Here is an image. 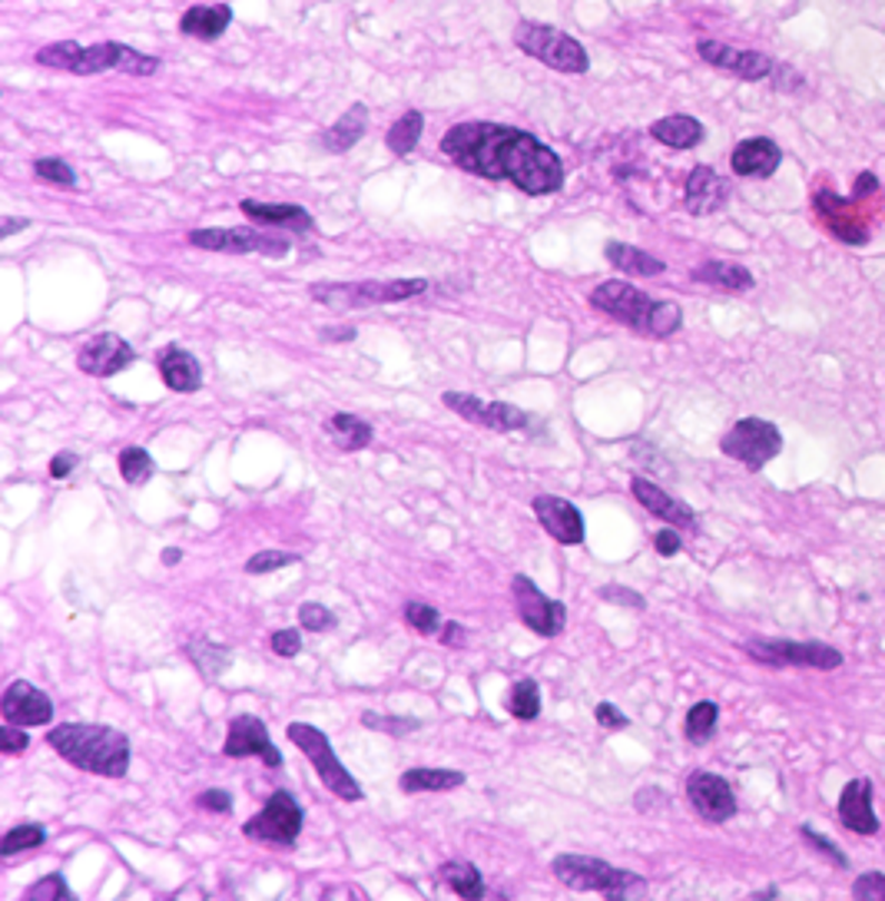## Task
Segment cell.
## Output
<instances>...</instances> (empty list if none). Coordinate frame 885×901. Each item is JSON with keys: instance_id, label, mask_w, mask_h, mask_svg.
Listing matches in <instances>:
<instances>
[{"instance_id": "1", "label": "cell", "mask_w": 885, "mask_h": 901, "mask_svg": "<svg viewBox=\"0 0 885 901\" xmlns=\"http://www.w3.org/2000/svg\"><path fill=\"white\" fill-rule=\"evenodd\" d=\"M441 153L465 173L507 179L527 196H551L564 186V166L551 146L502 124H461L441 136Z\"/></svg>"}, {"instance_id": "2", "label": "cell", "mask_w": 885, "mask_h": 901, "mask_svg": "<svg viewBox=\"0 0 885 901\" xmlns=\"http://www.w3.org/2000/svg\"><path fill=\"white\" fill-rule=\"evenodd\" d=\"M47 743L77 770L124 778L129 770V740L114 726L64 723L47 733Z\"/></svg>"}, {"instance_id": "3", "label": "cell", "mask_w": 885, "mask_h": 901, "mask_svg": "<svg viewBox=\"0 0 885 901\" xmlns=\"http://www.w3.org/2000/svg\"><path fill=\"white\" fill-rule=\"evenodd\" d=\"M37 63L54 67V70H67V74H77V77H94V74H107V70L149 77V74L159 70L156 57H146V53L127 47V43H114V40L94 43V47L60 40V43H50V47L37 50Z\"/></svg>"}, {"instance_id": "4", "label": "cell", "mask_w": 885, "mask_h": 901, "mask_svg": "<svg viewBox=\"0 0 885 901\" xmlns=\"http://www.w3.org/2000/svg\"><path fill=\"white\" fill-rule=\"evenodd\" d=\"M557 882H564L567 889L574 892H601L607 899H628V895H640L646 892V882L640 875H633L628 869H617V865H607L601 859H591V855H557L551 862Z\"/></svg>"}, {"instance_id": "5", "label": "cell", "mask_w": 885, "mask_h": 901, "mask_svg": "<svg viewBox=\"0 0 885 901\" xmlns=\"http://www.w3.org/2000/svg\"><path fill=\"white\" fill-rule=\"evenodd\" d=\"M315 302L329 309H369L388 302H408L428 292L425 278H395V282H322L309 288Z\"/></svg>"}, {"instance_id": "6", "label": "cell", "mask_w": 885, "mask_h": 901, "mask_svg": "<svg viewBox=\"0 0 885 901\" xmlns=\"http://www.w3.org/2000/svg\"><path fill=\"white\" fill-rule=\"evenodd\" d=\"M514 43L527 57L541 60L551 70H561V74H587V67H591L587 50L571 33H564L557 27H547V23H527V20L517 23Z\"/></svg>"}, {"instance_id": "7", "label": "cell", "mask_w": 885, "mask_h": 901, "mask_svg": "<svg viewBox=\"0 0 885 901\" xmlns=\"http://www.w3.org/2000/svg\"><path fill=\"white\" fill-rule=\"evenodd\" d=\"M285 736L309 756V763L315 766V773H319L322 785H325L329 792H335V795L346 799V802H359V799L366 795L362 785L356 782V775L349 773V770L339 763V756L332 753V743H329V736H325L322 729H315V726H309V723H289Z\"/></svg>"}, {"instance_id": "8", "label": "cell", "mask_w": 885, "mask_h": 901, "mask_svg": "<svg viewBox=\"0 0 885 901\" xmlns=\"http://www.w3.org/2000/svg\"><path fill=\"white\" fill-rule=\"evenodd\" d=\"M302 822H305V812L295 802V795L285 792V789H279V792L269 795V802L243 825V832L253 842H269V845L292 849L299 842V835H302Z\"/></svg>"}, {"instance_id": "9", "label": "cell", "mask_w": 885, "mask_h": 901, "mask_svg": "<svg viewBox=\"0 0 885 901\" xmlns=\"http://www.w3.org/2000/svg\"><path fill=\"white\" fill-rule=\"evenodd\" d=\"M720 451L733 461H740L750 471H762L779 451H782V434L772 421L766 418H740L720 441Z\"/></svg>"}, {"instance_id": "10", "label": "cell", "mask_w": 885, "mask_h": 901, "mask_svg": "<svg viewBox=\"0 0 885 901\" xmlns=\"http://www.w3.org/2000/svg\"><path fill=\"white\" fill-rule=\"evenodd\" d=\"M743 649L762 663V666H806V669H839L843 666V653L829 644H796V640H776V637H762V640H750Z\"/></svg>"}, {"instance_id": "11", "label": "cell", "mask_w": 885, "mask_h": 901, "mask_svg": "<svg viewBox=\"0 0 885 901\" xmlns=\"http://www.w3.org/2000/svg\"><path fill=\"white\" fill-rule=\"evenodd\" d=\"M510 597H514V607H517V617L521 624L544 637V640H554L564 627H567V607L561 600H551L537 590V584L524 574H517L510 580Z\"/></svg>"}, {"instance_id": "12", "label": "cell", "mask_w": 885, "mask_h": 901, "mask_svg": "<svg viewBox=\"0 0 885 901\" xmlns=\"http://www.w3.org/2000/svg\"><path fill=\"white\" fill-rule=\"evenodd\" d=\"M591 305L611 319H617L621 325L636 329L646 335V325H650V315H653V298L646 292H640L631 282H621V278H611V282H601L594 292H591Z\"/></svg>"}, {"instance_id": "13", "label": "cell", "mask_w": 885, "mask_h": 901, "mask_svg": "<svg viewBox=\"0 0 885 901\" xmlns=\"http://www.w3.org/2000/svg\"><path fill=\"white\" fill-rule=\"evenodd\" d=\"M441 401L455 414L468 418L471 424H482V428L498 431V434H510V431L531 428V414L521 411V408H514V404H507V401H482L478 394H465V391H445Z\"/></svg>"}, {"instance_id": "14", "label": "cell", "mask_w": 885, "mask_h": 901, "mask_svg": "<svg viewBox=\"0 0 885 901\" xmlns=\"http://www.w3.org/2000/svg\"><path fill=\"white\" fill-rule=\"evenodd\" d=\"M189 246L210 249V253H226V256H246V253H262V256L282 258L289 253L285 239L265 236L259 229H193Z\"/></svg>"}, {"instance_id": "15", "label": "cell", "mask_w": 885, "mask_h": 901, "mask_svg": "<svg viewBox=\"0 0 885 901\" xmlns=\"http://www.w3.org/2000/svg\"><path fill=\"white\" fill-rule=\"evenodd\" d=\"M223 753H226L230 760L259 756V760H262L265 766H272V770H279V766H282V753L275 750V743H272V736H269L265 723H262L259 716H253V713H240V716L230 723V733H226V746H223Z\"/></svg>"}, {"instance_id": "16", "label": "cell", "mask_w": 885, "mask_h": 901, "mask_svg": "<svg viewBox=\"0 0 885 901\" xmlns=\"http://www.w3.org/2000/svg\"><path fill=\"white\" fill-rule=\"evenodd\" d=\"M687 795L703 822L720 825V822H730L737 815V795L723 775L693 773L687 778Z\"/></svg>"}, {"instance_id": "17", "label": "cell", "mask_w": 885, "mask_h": 901, "mask_svg": "<svg viewBox=\"0 0 885 901\" xmlns=\"http://www.w3.org/2000/svg\"><path fill=\"white\" fill-rule=\"evenodd\" d=\"M0 709H3V723H13V726H47L54 719V703L43 689H37L33 683L27 679H13L0 699Z\"/></svg>"}, {"instance_id": "18", "label": "cell", "mask_w": 885, "mask_h": 901, "mask_svg": "<svg viewBox=\"0 0 885 901\" xmlns=\"http://www.w3.org/2000/svg\"><path fill=\"white\" fill-rule=\"evenodd\" d=\"M133 362H136L133 345H127L120 335H110V332L94 335V339L80 349V355H77L80 372H87V375H94V379H110V375L124 372V369L133 365Z\"/></svg>"}, {"instance_id": "19", "label": "cell", "mask_w": 885, "mask_h": 901, "mask_svg": "<svg viewBox=\"0 0 885 901\" xmlns=\"http://www.w3.org/2000/svg\"><path fill=\"white\" fill-rule=\"evenodd\" d=\"M534 515L541 520V527L564 547H577L584 543V515L577 511V505L554 498V494H541L531 501Z\"/></svg>"}, {"instance_id": "20", "label": "cell", "mask_w": 885, "mask_h": 901, "mask_svg": "<svg viewBox=\"0 0 885 901\" xmlns=\"http://www.w3.org/2000/svg\"><path fill=\"white\" fill-rule=\"evenodd\" d=\"M697 53H700L707 63L737 74L740 80H762L766 74H772V60H769L766 53H757V50H737V47L720 43V40H700V43H697Z\"/></svg>"}, {"instance_id": "21", "label": "cell", "mask_w": 885, "mask_h": 901, "mask_svg": "<svg viewBox=\"0 0 885 901\" xmlns=\"http://www.w3.org/2000/svg\"><path fill=\"white\" fill-rule=\"evenodd\" d=\"M873 782L869 778H853L843 795H839V822L856 832V835H876L879 832V815L873 809Z\"/></svg>"}, {"instance_id": "22", "label": "cell", "mask_w": 885, "mask_h": 901, "mask_svg": "<svg viewBox=\"0 0 885 901\" xmlns=\"http://www.w3.org/2000/svg\"><path fill=\"white\" fill-rule=\"evenodd\" d=\"M730 199V183L710 169V166H697L687 179L683 189V203L693 216H713L717 209H723V203Z\"/></svg>"}, {"instance_id": "23", "label": "cell", "mask_w": 885, "mask_h": 901, "mask_svg": "<svg viewBox=\"0 0 885 901\" xmlns=\"http://www.w3.org/2000/svg\"><path fill=\"white\" fill-rule=\"evenodd\" d=\"M633 498L646 508V515L660 517L663 523L670 527H680V530H697V515L690 511V505L677 501L673 494H667L663 488H657L653 481L646 478H633L631 481Z\"/></svg>"}, {"instance_id": "24", "label": "cell", "mask_w": 885, "mask_h": 901, "mask_svg": "<svg viewBox=\"0 0 885 901\" xmlns=\"http://www.w3.org/2000/svg\"><path fill=\"white\" fill-rule=\"evenodd\" d=\"M779 159H782V153H779V146H776L772 139H766V136H753V139H743V143L733 149L730 166H733V173H737V176H747V179H766V176H772V173L779 169Z\"/></svg>"}, {"instance_id": "25", "label": "cell", "mask_w": 885, "mask_h": 901, "mask_svg": "<svg viewBox=\"0 0 885 901\" xmlns=\"http://www.w3.org/2000/svg\"><path fill=\"white\" fill-rule=\"evenodd\" d=\"M243 213L262 223V226H282V229H292V233H309L315 226L312 213L302 209V206H292V203H259V199H246L243 203Z\"/></svg>"}, {"instance_id": "26", "label": "cell", "mask_w": 885, "mask_h": 901, "mask_svg": "<svg viewBox=\"0 0 885 901\" xmlns=\"http://www.w3.org/2000/svg\"><path fill=\"white\" fill-rule=\"evenodd\" d=\"M159 375L173 391H200L203 388V365L179 345H166L159 355Z\"/></svg>"}, {"instance_id": "27", "label": "cell", "mask_w": 885, "mask_h": 901, "mask_svg": "<svg viewBox=\"0 0 885 901\" xmlns=\"http://www.w3.org/2000/svg\"><path fill=\"white\" fill-rule=\"evenodd\" d=\"M816 209L823 213V219H826V226L843 239V243H849V246H863L866 239H869V229L863 226V223H856V213H849V206L839 199V196H826V193H819L816 196Z\"/></svg>"}, {"instance_id": "28", "label": "cell", "mask_w": 885, "mask_h": 901, "mask_svg": "<svg viewBox=\"0 0 885 901\" xmlns=\"http://www.w3.org/2000/svg\"><path fill=\"white\" fill-rule=\"evenodd\" d=\"M233 20V10L226 3H200V7H189L179 20V30L189 33V37H200V40H216L226 33Z\"/></svg>"}, {"instance_id": "29", "label": "cell", "mask_w": 885, "mask_h": 901, "mask_svg": "<svg viewBox=\"0 0 885 901\" xmlns=\"http://www.w3.org/2000/svg\"><path fill=\"white\" fill-rule=\"evenodd\" d=\"M325 434H329V438L335 441V448L346 451V454L362 451V448L372 444V424H366L359 414H346V411H339V414L329 418Z\"/></svg>"}, {"instance_id": "30", "label": "cell", "mask_w": 885, "mask_h": 901, "mask_svg": "<svg viewBox=\"0 0 885 901\" xmlns=\"http://www.w3.org/2000/svg\"><path fill=\"white\" fill-rule=\"evenodd\" d=\"M366 129H369V107L366 104H356V107H349L346 110V117H339L332 127L325 129V149H332V153H346V149H352L362 136H366Z\"/></svg>"}, {"instance_id": "31", "label": "cell", "mask_w": 885, "mask_h": 901, "mask_svg": "<svg viewBox=\"0 0 885 901\" xmlns=\"http://www.w3.org/2000/svg\"><path fill=\"white\" fill-rule=\"evenodd\" d=\"M693 278L713 288H727V292H747L753 288V275L750 268L737 265V262H703L700 268H693Z\"/></svg>"}, {"instance_id": "32", "label": "cell", "mask_w": 885, "mask_h": 901, "mask_svg": "<svg viewBox=\"0 0 885 901\" xmlns=\"http://www.w3.org/2000/svg\"><path fill=\"white\" fill-rule=\"evenodd\" d=\"M465 785V773L458 770H431V766H415L401 773V792H448Z\"/></svg>"}, {"instance_id": "33", "label": "cell", "mask_w": 885, "mask_h": 901, "mask_svg": "<svg viewBox=\"0 0 885 901\" xmlns=\"http://www.w3.org/2000/svg\"><path fill=\"white\" fill-rule=\"evenodd\" d=\"M650 133L670 149H690L703 139V124L693 117H663L650 127Z\"/></svg>"}, {"instance_id": "34", "label": "cell", "mask_w": 885, "mask_h": 901, "mask_svg": "<svg viewBox=\"0 0 885 901\" xmlns=\"http://www.w3.org/2000/svg\"><path fill=\"white\" fill-rule=\"evenodd\" d=\"M438 879H441L455 895H461V899L468 901L485 899V879H482V872H478L471 862H445V865L438 869Z\"/></svg>"}, {"instance_id": "35", "label": "cell", "mask_w": 885, "mask_h": 901, "mask_svg": "<svg viewBox=\"0 0 885 901\" xmlns=\"http://www.w3.org/2000/svg\"><path fill=\"white\" fill-rule=\"evenodd\" d=\"M186 653H189V659L196 663V669H200L203 676H223V673L233 666V649H230V646L213 644V640H206V637H193V640L186 644Z\"/></svg>"}, {"instance_id": "36", "label": "cell", "mask_w": 885, "mask_h": 901, "mask_svg": "<svg viewBox=\"0 0 885 901\" xmlns=\"http://www.w3.org/2000/svg\"><path fill=\"white\" fill-rule=\"evenodd\" d=\"M604 256L611 258V265H617V268H624L631 275H646V278L650 275H660L667 268L657 256H650V253H643L636 246H628V243H607Z\"/></svg>"}, {"instance_id": "37", "label": "cell", "mask_w": 885, "mask_h": 901, "mask_svg": "<svg viewBox=\"0 0 885 901\" xmlns=\"http://www.w3.org/2000/svg\"><path fill=\"white\" fill-rule=\"evenodd\" d=\"M717 723H720V706L710 703V699L697 703V706L687 713V740H690L693 746H707V743L713 740V733H717Z\"/></svg>"}, {"instance_id": "38", "label": "cell", "mask_w": 885, "mask_h": 901, "mask_svg": "<svg viewBox=\"0 0 885 901\" xmlns=\"http://www.w3.org/2000/svg\"><path fill=\"white\" fill-rule=\"evenodd\" d=\"M507 713L514 719H537L541 716V689L534 679H517L507 693Z\"/></svg>"}, {"instance_id": "39", "label": "cell", "mask_w": 885, "mask_h": 901, "mask_svg": "<svg viewBox=\"0 0 885 901\" xmlns=\"http://www.w3.org/2000/svg\"><path fill=\"white\" fill-rule=\"evenodd\" d=\"M421 129H425V117H421V110H408V114H405L398 124H391V129H388V149H391V153H398V156H408V153L418 146Z\"/></svg>"}, {"instance_id": "40", "label": "cell", "mask_w": 885, "mask_h": 901, "mask_svg": "<svg viewBox=\"0 0 885 901\" xmlns=\"http://www.w3.org/2000/svg\"><path fill=\"white\" fill-rule=\"evenodd\" d=\"M47 842V829L40 822H23V825H13L3 842H0V855L10 859L17 852H27V849H40Z\"/></svg>"}, {"instance_id": "41", "label": "cell", "mask_w": 885, "mask_h": 901, "mask_svg": "<svg viewBox=\"0 0 885 901\" xmlns=\"http://www.w3.org/2000/svg\"><path fill=\"white\" fill-rule=\"evenodd\" d=\"M153 471H156V464H153V458H149L146 448L133 444V448L120 451V474H124L127 484H133V488L146 484L153 478Z\"/></svg>"}, {"instance_id": "42", "label": "cell", "mask_w": 885, "mask_h": 901, "mask_svg": "<svg viewBox=\"0 0 885 901\" xmlns=\"http://www.w3.org/2000/svg\"><path fill=\"white\" fill-rule=\"evenodd\" d=\"M362 726H366V729H376V733H385V736L401 740V736L418 733V729H421V719H415V716H381V713H366V716H362Z\"/></svg>"}, {"instance_id": "43", "label": "cell", "mask_w": 885, "mask_h": 901, "mask_svg": "<svg viewBox=\"0 0 885 901\" xmlns=\"http://www.w3.org/2000/svg\"><path fill=\"white\" fill-rule=\"evenodd\" d=\"M683 325V312L677 302H657L653 305V315H650V325H646V335L653 339H670L673 332H680Z\"/></svg>"}, {"instance_id": "44", "label": "cell", "mask_w": 885, "mask_h": 901, "mask_svg": "<svg viewBox=\"0 0 885 901\" xmlns=\"http://www.w3.org/2000/svg\"><path fill=\"white\" fill-rule=\"evenodd\" d=\"M405 620H408L411 630H418V634H425V637L441 634V620H438V610H435L431 604H418V600L405 604Z\"/></svg>"}, {"instance_id": "45", "label": "cell", "mask_w": 885, "mask_h": 901, "mask_svg": "<svg viewBox=\"0 0 885 901\" xmlns=\"http://www.w3.org/2000/svg\"><path fill=\"white\" fill-rule=\"evenodd\" d=\"M299 560H302V557H299V554H289V550H262V554H255V557L246 560V574H253V577H259V574H272V570L292 567V564H299Z\"/></svg>"}, {"instance_id": "46", "label": "cell", "mask_w": 885, "mask_h": 901, "mask_svg": "<svg viewBox=\"0 0 885 901\" xmlns=\"http://www.w3.org/2000/svg\"><path fill=\"white\" fill-rule=\"evenodd\" d=\"M23 899L27 901H70L74 895H70V889H67V879H64L60 872H54V875H43L37 885H30Z\"/></svg>"}, {"instance_id": "47", "label": "cell", "mask_w": 885, "mask_h": 901, "mask_svg": "<svg viewBox=\"0 0 885 901\" xmlns=\"http://www.w3.org/2000/svg\"><path fill=\"white\" fill-rule=\"evenodd\" d=\"M299 624L309 634H329V630H335V614L329 607H322V604H302L299 607Z\"/></svg>"}, {"instance_id": "48", "label": "cell", "mask_w": 885, "mask_h": 901, "mask_svg": "<svg viewBox=\"0 0 885 901\" xmlns=\"http://www.w3.org/2000/svg\"><path fill=\"white\" fill-rule=\"evenodd\" d=\"M33 173H37L40 179H47V183H57V186H74V183H77V173H74L64 159H50V156L37 159V163H33Z\"/></svg>"}, {"instance_id": "49", "label": "cell", "mask_w": 885, "mask_h": 901, "mask_svg": "<svg viewBox=\"0 0 885 901\" xmlns=\"http://www.w3.org/2000/svg\"><path fill=\"white\" fill-rule=\"evenodd\" d=\"M799 835H803V839H806V842H809V845H813L819 855H826V859H829L836 869H849V859L843 855V849H839L833 839L819 835V832H816V829H809V825H803V829H799Z\"/></svg>"}, {"instance_id": "50", "label": "cell", "mask_w": 885, "mask_h": 901, "mask_svg": "<svg viewBox=\"0 0 885 901\" xmlns=\"http://www.w3.org/2000/svg\"><path fill=\"white\" fill-rule=\"evenodd\" d=\"M597 597H601V600H611V604H617V607H624V610H643V607H646V600H643L636 590L624 587V584H607V587L597 590Z\"/></svg>"}, {"instance_id": "51", "label": "cell", "mask_w": 885, "mask_h": 901, "mask_svg": "<svg viewBox=\"0 0 885 901\" xmlns=\"http://www.w3.org/2000/svg\"><path fill=\"white\" fill-rule=\"evenodd\" d=\"M853 899L859 901H885V875L883 872H866L853 885Z\"/></svg>"}, {"instance_id": "52", "label": "cell", "mask_w": 885, "mask_h": 901, "mask_svg": "<svg viewBox=\"0 0 885 901\" xmlns=\"http://www.w3.org/2000/svg\"><path fill=\"white\" fill-rule=\"evenodd\" d=\"M27 746H30L27 729H23V726H13V723H3V729H0V750H3L7 756H17V753H23Z\"/></svg>"}, {"instance_id": "53", "label": "cell", "mask_w": 885, "mask_h": 901, "mask_svg": "<svg viewBox=\"0 0 885 901\" xmlns=\"http://www.w3.org/2000/svg\"><path fill=\"white\" fill-rule=\"evenodd\" d=\"M594 716H597V726H604V729H628L631 726V716H624L614 703H597Z\"/></svg>"}, {"instance_id": "54", "label": "cell", "mask_w": 885, "mask_h": 901, "mask_svg": "<svg viewBox=\"0 0 885 901\" xmlns=\"http://www.w3.org/2000/svg\"><path fill=\"white\" fill-rule=\"evenodd\" d=\"M196 802H200V809H206V812H220V815L233 812V795L223 792V789H206V792H200Z\"/></svg>"}, {"instance_id": "55", "label": "cell", "mask_w": 885, "mask_h": 901, "mask_svg": "<svg viewBox=\"0 0 885 901\" xmlns=\"http://www.w3.org/2000/svg\"><path fill=\"white\" fill-rule=\"evenodd\" d=\"M272 653L275 656H299L302 653V637H299V630H275L272 634Z\"/></svg>"}, {"instance_id": "56", "label": "cell", "mask_w": 885, "mask_h": 901, "mask_svg": "<svg viewBox=\"0 0 885 901\" xmlns=\"http://www.w3.org/2000/svg\"><path fill=\"white\" fill-rule=\"evenodd\" d=\"M653 547H657L660 557H677V554L683 550V540H680V533H677L673 527H667V530H657Z\"/></svg>"}, {"instance_id": "57", "label": "cell", "mask_w": 885, "mask_h": 901, "mask_svg": "<svg viewBox=\"0 0 885 901\" xmlns=\"http://www.w3.org/2000/svg\"><path fill=\"white\" fill-rule=\"evenodd\" d=\"M77 464H80V458H77L74 451H60V454L50 461V478H54V481H64Z\"/></svg>"}, {"instance_id": "58", "label": "cell", "mask_w": 885, "mask_h": 901, "mask_svg": "<svg viewBox=\"0 0 885 901\" xmlns=\"http://www.w3.org/2000/svg\"><path fill=\"white\" fill-rule=\"evenodd\" d=\"M879 189V179L873 176V173H863L859 179H856V189H853V199H866V196H873Z\"/></svg>"}, {"instance_id": "59", "label": "cell", "mask_w": 885, "mask_h": 901, "mask_svg": "<svg viewBox=\"0 0 885 901\" xmlns=\"http://www.w3.org/2000/svg\"><path fill=\"white\" fill-rule=\"evenodd\" d=\"M465 637H468V630H465L461 624H445V627H441V644L445 646H461L465 644Z\"/></svg>"}, {"instance_id": "60", "label": "cell", "mask_w": 885, "mask_h": 901, "mask_svg": "<svg viewBox=\"0 0 885 901\" xmlns=\"http://www.w3.org/2000/svg\"><path fill=\"white\" fill-rule=\"evenodd\" d=\"M30 226V219H13V216H3V223H0V239H10L13 233H20V229H27Z\"/></svg>"}, {"instance_id": "61", "label": "cell", "mask_w": 885, "mask_h": 901, "mask_svg": "<svg viewBox=\"0 0 885 901\" xmlns=\"http://www.w3.org/2000/svg\"><path fill=\"white\" fill-rule=\"evenodd\" d=\"M179 560H183V550H179V547H166V550H163V564H166V567H176Z\"/></svg>"}, {"instance_id": "62", "label": "cell", "mask_w": 885, "mask_h": 901, "mask_svg": "<svg viewBox=\"0 0 885 901\" xmlns=\"http://www.w3.org/2000/svg\"><path fill=\"white\" fill-rule=\"evenodd\" d=\"M325 339H335V342H349V339H356V329H335V332H325Z\"/></svg>"}]
</instances>
